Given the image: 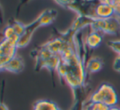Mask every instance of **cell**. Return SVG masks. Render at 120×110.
<instances>
[{"label":"cell","mask_w":120,"mask_h":110,"mask_svg":"<svg viewBox=\"0 0 120 110\" xmlns=\"http://www.w3.org/2000/svg\"><path fill=\"white\" fill-rule=\"evenodd\" d=\"M113 68L116 72L120 73V55H118V57L115 59L114 65H113Z\"/></svg>","instance_id":"e0dca14e"},{"label":"cell","mask_w":120,"mask_h":110,"mask_svg":"<svg viewBox=\"0 0 120 110\" xmlns=\"http://www.w3.org/2000/svg\"><path fill=\"white\" fill-rule=\"evenodd\" d=\"M0 110H10V109H8V107L3 101H0Z\"/></svg>","instance_id":"d6986e66"},{"label":"cell","mask_w":120,"mask_h":110,"mask_svg":"<svg viewBox=\"0 0 120 110\" xmlns=\"http://www.w3.org/2000/svg\"><path fill=\"white\" fill-rule=\"evenodd\" d=\"M103 65H104L103 60L100 57H92L87 60V64H86L87 73H95L99 72L103 68Z\"/></svg>","instance_id":"7c38bea8"},{"label":"cell","mask_w":120,"mask_h":110,"mask_svg":"<svg viewBox=\"0 0 120 110\" xmlns=\"http://www.w3.org/2000/svg\"><path fill=\"white\" fill-rule=\"evenodd\" d=\"M19 38H3L0 42V65H4L16 54Z\"/></svg>","instance_id":"52a82bcc"},{"label":"cell","mask_w":120,"mask_h":110,"mask_svg":"<svg viewBox=\"0 0 120 110\" xmlns=\"http://www.w3.org/2000/svg\"><path fill=\"white\" fill-rule=\"evenodd\" d=\"M0 38H3V32H0Z\"/></svg>","instance_id":"7402d4cb"},{"label":"cell","mask_w":120,"mask_h":110,"mask_svg":"<svg viewBox=\"0 0 120 110\" xmlns=\"http://www.w3.org/2000/svg\"><path fill=\"white\" fill-rule=\"evenodd\" d=\"M60 7L75 11L79 16L96 17V8L101 0H54Z\"/></svg>","instance_id":"277c9868"},{"label":"cell","mask_w":120,"mask_h":110,"mask_svg":"<svg viewBox=\"0 0 120 110\" xmlns=\"http://www.w3.org/2000/svg\"><path fill=\"white\" fill-rule=\"evenodd\" d=\"M107 45L111 50L120 55V40H110L108 42Z\"/></svg>","instance_id":"9a60e30c"},{"label":"cell","mask_w":120,"mask_h":110,"mask_svg":"<svg viewBox=\"0 0 120 110\" xmlns=\"http://www.w3.org/2000/svg\"><path fill=\"white\" fill-rule=\"evenodd\" d=\"M89 27L91 30L100 32L102 34L117 35L120 33V21L114 16L105 19L95 18Z\"/></svg>","instance_id":"8992f818"},{"label":"cell","mask_w":120,"mask_h":110,"mask_svg":"<svg viewBox=\"0 0 120 110\" xmlns=\"http://www.w3.org/2000/svg\"><path fill=\"white\" fill-rule=\"evenodd\" d=\"M86 45L82 32H79L74 42L60 54L56 73L60 81L72 89L75 101L80 100L81 92L86 87L87 72L86 69Z\"/></svg>","instance_id":"6da1fadb"},{"label":"cell","mask_w":120,"mask_h":110,"mask_svg":"<svg viewBox=\"0 0 120 110\" xmlns=\"http://www.w3.org/2000/svg\"><path fill=\"white\" fill-rule=\"evenodd\" d=\"M57 14L58 12L56 10L48 8L44 10L33 22L25 25L24 33L18 40V48H23L27 47L30 44L34 33L36 31L37 29L41 26H46L52 24L57 17Z\"/></svg>","instance_id":"3957f363"},{"label":"cell","mask_w":120,"mask_h":110,"mask_svg":"<svg viewBox=\"0 0 120 110\" xmlns=\"http://www.w3.org/2000/svg\"><path fill=\"white\" fill-rule=\"evenodd\" d=\"M101 2H105L106 0H101Z\"/></svg>","instance_id":"603a6c76"},{"label":"cell","mask_w":120,"mask_h":110,"mask_svg":"<svg viewBox=\"0 0 120 110\" xmlns=\"http://www.w3.org/2000/svg\"><path fill=\"white\" fill-rule=\"evenodd\" d=\"M103 39V34L100 32L91 30L85 38V45L90 49H95L100 46Z\"/></svg>","instance_id":"30bf717a"},{"label":"cell","mask_w":120,"mask_h":110,"mask_svg":"<svg viewBox=\"0 0 120 110\" xmlns=\"http://www.w3.org/2000/svg\"><path fill=\"white\" fill-rule=\"evenodd\" d=\"M3 65H0V73L3 72Z\"/></svg>","instance_id":"44dd1931"},{"label":"cell","mask_w":120,"mask_h":110,"mask_svg":"<svg viewBox=\"0 0 120 110\" xmlns=\"http://www.w3.org/2000/svg\"><path fill=\"white\" fill-rule=\"evenodd\" d=\"M33 110H62L55 102L49 99H39L33 105Z\"/></svg>","instance_id":"8fae6325"},{"label":"cell","mask_w":120,"mask_h":110,"mask_svg":"<svg viewBox=\"0 0 120 110\" xmlns=\"http://www.w3.org/2000/svg\"><path fill=\"white\" fill-rule=\"evenodd\" d=\"M115 15V11L109 3L105 2H101L96 8V17L105 19Z\"/></svg>","instance_id":"9c48e42d"},{"label":"cell","mask_w":120,"mask_h":110,"mask_svg":"<svg viewBox=\"0 0 120 110\" xmlns=\"http://www.w3.org/2000/svg\"><path fill=\"white\" fill-rule=\"evenodd\" d=\"M3 23H4V12H3L1 4H0V24L3 25Z\"/></svg>","instance_id":"ac0fdd59"},{"label":"cell","mask_w":120,"mask_h":110,"mask_svg":"<svg viewBox=\"0 0 120 110\" xmlns=\"http://www.w3.org/2000/svg\"><path fill=\"white\" fill-rule=\"evenodd\" d=\"M30 1V0H19V3H18L17 7H16V17L19 16V14H20V12H21V7H22L24 5L27 4Z\"/></svg>","instance_id":"2e32d148"},{"label":"cell","mask_w":120,"mask_h":110,"mask_svg":"<svg viewBox=\"0 0 120 110\" xmlns=\"http://www.w3.org/2000/svg\"><path fill=\"white\" fill-rule=\"evenodd\" d=\"M119 110H120V109H119Z\"/></svg>","instance_id":"cb8c5ba5"},{"label":"cell","mask_w":120,"mask_h":110,"mask_svg":"<svg viewBox=\"0 0 120 110\" xmlns=\"http://www.w3.org/2000/svg\"><path fill=\"white\" fill-rule=\"evenodd\" d=\"M20 37L16 33L13 28L8 24L6 28L3 31V38H19Z\"/></svg>","instance_id":"5bb4252c"},{"label":"cell","mask_w":120,"mask_h":110,"mask_svg":"<svg viewBox=\"0 0 120 110\" xmlns=\"http://www.w3.org/2000/svg\"><path fill=\"white\" fill-rule=\"evenodd\" d=\"M8 24L12 27L13 29L16 32V33L19 37H21V35L23 34V33H24V31H25V25L24 24L18 21L17 20L14 19V18L10 19L9 21H8Z\"/></svg>","instance_id":"4fadbf2b"},{"label":"cell","mask_w":120,"mask_h":110,"mask_svg":"<svg viewBox=\"0 0 120 110\" xmlns=\"http://www.w3.org/2000/svg\"><path fill=\"white\" fill-rule=\"evenodd\" d=\"M120 108H118L117 106H112V107H109V110H119Z\"/></svg>","instance_id":"ffe728a7"},{"label":"cell","mask_w":120,"mask_h":110,"mask_svg":"<svg viewBox=\"0 0 120 110\" xmlns=\"http://www.w3.org/2000/svg\"><path fill=\"white\" fill-rule=\"evenodd\" d=\"M88 101L91 103H102L109 107H112L117 105L119 96L112 86L103 83L95 92L92 93Z\"/></svg>","instance_id":"5b68a950"},{"label":"cell","mask_w":120,"mask_h":110,"mask_svg":"<svg viewBox=\"0 0 120 110\" xmlns=\"http://www.w3.org/2000/svg\"><path fill=\"white\" fill-rule=\"evenodd\" d=\"M30 57L35 61V72H38L43 69H48L52 75V81H54V73H56L57 66L60 62V55L52 53L43 45L34 47L33 50L30 51Z\"/></svg>","instance_id":"7a4b0ae2"},{"label":"cell","mask_w":120,"mask_h":110,"mask_svg":"<svg viewBox=\"0 0 120 110\" xmlns=\"http://www.w3.org/2000/svg\"><path fill=\"white\" fill-rule=\"evenodd\" d=\"M25 69V62L22 57L19 55H16L11 60L3 65V71L12 73H19L22 72Z\"/></svg>","instance_id":"ba28073f"}]
</instances>
